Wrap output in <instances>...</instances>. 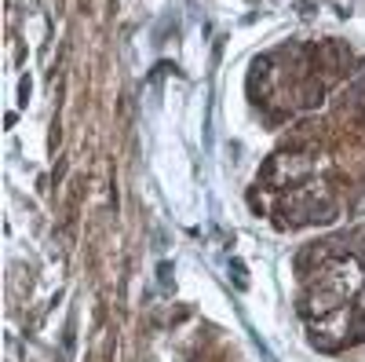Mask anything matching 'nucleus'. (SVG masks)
<instances>
[{"label":"nucleus","mask_w":365,"mask_h":362,"mask_svg":"<svg viewBox=\"0 0 365 362\" xmlns=\"http://www.w3.org/2000/svg\"><path fill=\"white\" fill-rule=\"evenodd\" d=\"M245 103L274 139L245 201L282 234L365 216V51L344 37H285L245 70Z\"/></svg>","instance_id":"f257e3e1"},{"label":"nucleus","mask_w":365,"mask_h":362,"mask_svg":"<svg viewBox=\"0 0 365 362\" xmlns=\"http://www.w3.org/2000/svg\"><path fill=\"white\" fill-rule=\"evenodd\" d=\"M292 308L311 351H365V220L329 227L292 253Z\"/></svg>","instance_id":"f03ea898"}]
</instances>
